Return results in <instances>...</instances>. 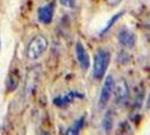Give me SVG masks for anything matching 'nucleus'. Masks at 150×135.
<instances>
[{"label": "nucleus", "mask_w": 150, "mask_h": 135, "mask_svg": "<svg viewBox=\"0 0 150 135\" xmlns=\"http://www.w3.org/2000/svg\"><path fill=\"white\" fill-rule=\"evenodd\" d=\"M111 62V53L106 49H98L94 56V65H93V75L95 79L102 80L104 79L106 71Z\"/></svg>", "instance_id": "obj_1"}, {"label": "nucleus", "mask_w": 150, "mask_h": 135, "mask_svg": "<svg viewBox=\"0 0 150 135\" xmlns=\"http://www.w3.org/2000/svg\"><path fill=\"white\" fill-rule=\"evenodd\" d=\"M47 46H49L47 38L42 34H38L32 38L30 42L28 43L27 50H26V55L30 60H38L47 50Z\"/></svg>", "instance_id": "obj_2"}, {"label": "nucleus", "mask_w": 150, "mask_h": 135, "mask_svg": "<svg viewBox=\"0 0 150 135\" xmlns=\"http://www.w3.org/2000/svg\"><path fill=\"white\" fill-rule=\"evenodd\" d=\"M114 86H115V81H114L112 75L105 77L103 87H102L100 92H99V98H98V106L100 109H104L107 106V104L110 103V100L113 96Z\"/></svg>", "instance_id": "obj_3"}, {"label": "nucleus", "mask_w": 150, "mask_h": 135, "mask_svg": "<svg viewBox=\"0 0 150 135\" xmlns=\"http://www.w3.org/2000/svg\"><path fill=\"white\" fill-rule=\"evenodd\" d=\"M113 95H114L115 103L119 106L124 105L128 101L129 97H130V88H129V84L125 79L121 78L115 82Z\"/></svg>", "instance_id": "obj_4"}, {"label": "nucleus", "mask_w": 150, "mask_h": 135, "mask_svg": "<svg viewBox=\"0 0 150 135\" xmlns=\"http://www.w3.org/2000/svg\"><path fill=\"white\" fill-rule=\"evenodd\" d=\"M117 41L123 47L132 49L137 43V36L132 30L128 28H122L117 34Z\"/></svg>", "instance_id": "obj_5"}, {"label": "nucleus", "mask_w": 150, "mask_h": 135, "mask_svg": "<svg viewBox=\"0 0 150 135\" xmlns=\"http://www.w3.org/2000/svg\"><path fill=\"white\" fill-rule=\"evenodd\" d=\"M76 56L77 60L79 62L80 67L83 68V70H88L90 68V58L89 54L87 52L86 47L83 46L81 42H77L76 43Z\"/></svg>", "instance_id": "obj_6"}, {"label": "nucleus", "mask_w": 150, "mask_h": 135, "mask_svg": "<svg viewBox=\"0 0 150 135\" xmlns=\"http://www.w3.org/2000/svg\"><path fill=\"white\" fill-rule=\"evenodd\" d=\"M83 98V94H79V92H77V91H70V92H68L66 95H63V96H59V97H57L54 99V105L58 106V107H63V106L68 105V104H70V103H72L74 100H75L76 98Z\"/></svg>", "instance_id": "obj_7"}, {"label": "nucleus", "mask_w": 150, "mask_h": 135, "mask_svg": "<svg viewBox=\"0 0 150 135\" xmlns=\"http://www.w3.org/2000/svg\"><path fill=\"white\" fill-rule=\"evenodd\" d=\"M38 20L43 24H50L53 19V6L46 5L43 7H40L38 10Z\"/></svg>", "instance_id": "obj_8"}, {"label": "nucleus", "mask_w": 150, "mask_h": 135, "mask_svg": "<svg viewBox=\"0 0 150 135\" xmlns=\"http://www.w3.org/2000/svg\"><path fill=\"white\" fill-rule=\"evenodd\" d=\"M85 120H86L85 115L81 116V117H79L78 120H76L75 123H74L70 127L68 128L67 131H66V133H64L63 135H79L80 131H81V128L83 127Z\"/></svg>", "instance_id": "obj_9"}, {"label": "nucleus", "mask_w": 150, "mask_h": 135, "mask_svg": "<svg viewBox=\"0 0 150 135\" xmlns=\"http://www.w3.org/2000/svg\"><path fill=\"white\" fill-rule=\"evenodd\" d=\"M103 129L105 131L107 134H110L113 131V125H114V115L112 110H107L103 117Z\"/></svg>", "instance_id": "obj_10"}, {"label": "nucleus", "mask_w": 150, "mask_h": 135, "mask_svg": "<svg viewBox=\"0 0 150 135\" xmlns=\"http://www.w3.org/2000/svg\"><path fill=\"white\" fill-rule=\"evenodd\" d=\"M123 14H124L123 11H120V13H117V14H114V16H112V17H111V19L106 22L105 27L102 30V33H100V34H102V35H103V34H106L108 30H111V27H112L113 25H114V24H115V22H117L121 17L123 16Z\"/></svg>", "instance_id": "obj_11"}, {"label": "nucleus", "mask_w": 150, "mask_h": 135, "mask_svg": "<svg viewBox=\"0 0 150 135\" xmlns=\"http://www.w3.org/2000/svg\"><path fill=\"white\" fill-rule=\"evenodd\" d=\"M59 1H60V4L62 6H64L67 8H74L76 5L75 0H59Z\"/></svg>", "instance_id": "obj_12"}, {"label": "nucleus", "mask_w": 150, "mask_h": 135, "mask_svg": "<svg viewBox=\"0 0 150 135\" xmlns=\"http://www.w3.org/2000/svg\"><path fill=\"white\" fill-rule=\"evenodd\" d=\"M146 107H147L148 109H150V94H149V97H148V99H147V105H146Z\"/></svg>", "instance_id": "obj_13"}, {"label": "nucleus", "mask_w": 150, "mask_h": 135, "mask_svg": "<svg viewBox=\"0 0 150 135\" xmlns=\"http://www.w3.org/2000/svg\"><path fill=\"white\" fill-rule=\"evenodd\" d=\"M40 135H51V133H49V132H46V131H43Z\"/></svg>", "instance_id": "obj_14"}]
</instances>
